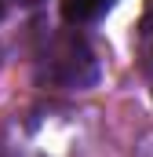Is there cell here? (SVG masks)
<instances>
[{"instance_id":"obj_1","label":"cell","mask_w":153,"mask_h":157,"mask_svg":"<svg viewBox=\"0 0 153 157\" xmlns=\"http://www.w3.org/2000/svg\"><path fill=\"white\" fill-rule=\"evenodd\" d=\"M40 73L58 88H88L99 77V62L80 37H58L40 59Z\"/></svg>"},{"instance_id":"obj_2","label":"cell","mask_w":153,"mask_h":157,"mask_svg":"<svg viewBox=\"0 0 153 157\" xmlns=\"http://www.w3.org/2000/svg\"><path fill=\"white\" fill-rule=\"evenodd\" d=\"M110 7H113V0H62V18L73 22V26H80V22L99 18Z\"/></svg>"},{"instance_id":"obj_3","label":"cell","mask_w":153,"mask_h":157,"mask_svg":"<svg viewBox=\"0 0 153 157\" xmlns=\"http://www.w3.org/2000/svg\"><path fill=\"white\" fill-rule=\"evenodd\" d=\"M0 15H4V0H0Z\"/></svg>"}]
</instances>
